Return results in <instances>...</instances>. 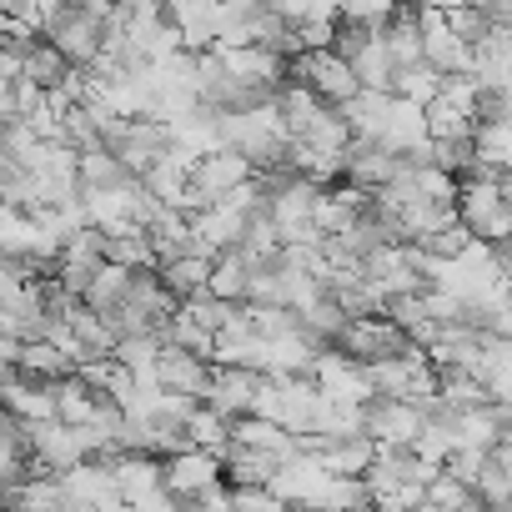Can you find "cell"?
Listing matches in <instances>:
<instances>
[{"instance_id":"7a4b0ae2","label":"cell","mask_w":512,"mask_h":512,"mask_svg":"<svg viewBox=\"0 0 512 512\" xmlns=\"http://www.w3.org/2000/svg\"><path fill=\"white\" fill-rule=\"evenodd\" d=\"M457 216L477 241H492V246L512 241V201L502 196V176L492 171H467L457 181Z\"/></svg>"},{"instance_id":"8fae6325","label":"cell","mask_w":512,"mask_h":512,"mask_svg":"<svg viewBox=\"0 0 512 512\" xmlns=\"http://www.w3.org/2000/svg\"><path fill=\"white\" fill-rule=\"evenodd\" d=\"M216 482H226V462H221V452H211V447H176L171 457H166V487H171V497L176 502H196L206 487H216Z\"/></svg>"},{"instance_id":"83f0119b","label":"cell","mask_w":512,"mask_h":512,"mask_svg":"<svg viewBox=\"0 0 512 512\" xmlns=\"http://www.w3.org/2000/svg\"><path fill=\"white\" fill-rule=\"evenodd\" d=\"M427 507H452V512H457V507H482V497H477L472 482H462L457 472L442 467V472L427 482Z\"/></svg>"},{"instance_id":"9a60e30c","label":"cell","mask_w":512,"mask_h":512,"mask_svg":"<svg viewBox=\"0 0 512 512\" xmlns=\"http://www.w3.org/2000/svg\"><path fill=\"white\" fill-rule=\"evenodd\" d=\"M61 487H66V507H121L111 457H81L76 467L61 472Z\"/></svg>"},{"instance_id":"30bf717a","label":"cell","mask_w":512,"mask_h":512,"mask_svg":"<svg viewBox=\"0 0 512 512\" xmlns=\"http://www.w3.org/2000/svg\"><path fill=\"white\" fill-rule=\"evenodd\" d=\"M377 141L407 161H432V126H427V106L407 101V96H392L387 106V121L377 131Z\"/></svg>"},{"instance_id":"52a82bcc","label":"cell","mask_w":512,"mask_h":512,"mask_svg":"<svg viewBox=\"0 0 512 512\" xmlns=\"http://www.w3.org/2000/svg\"><path fill=\"white\" fill-rule=\"evenodd\" d=\"M427 422V407L422 402H407V397H372L362 407V432L377 442V447H412L417 432Z\"/></svg>"},{"instance_id":"ffe728a7","label":"cell","mask_w":512,"mask_h":512,"mask_svg":"<svg viewBox=\"0 0 512 512\" xmlns=\"http://www.w3.org/2000/svg\"><path fill=\"white\" fill-rule=\"evenodd\" d=\"M101 402H106V392H96L81 372H66V377H56V417L61 422H71V427H86L96 412H101Z\"/></svg>"},{"instance_id":"cb8c5ba5","label":"cell","mask_w":512,"mask_h":512,"mask_svg":"<svg viewBox=\"0 0 512 512\" xmlns=\"http://www.w3.org/2000/svg\"><path fill=\"white\" fill-rule=\"evenodd\" d=\"M186 442H191V447L226 452V447H231V417L216 412L211 402H196V407L186 412Z\"/></svg>"},{"instance_id":"2e32d148","label":"cell","mask_w":512,"mask_h":512,"mask_svg":"<svg viewBox=\"0 0 512 512\" xmlns=\"http://www.w3.org/2000/svg\"><path fill=\"white\" fill-rule=\"evenodd\" d=\"M166 16L181 31V46L186 51H211L221 41L226 6H221V0H166Z\"/></svg>"},{"instance_id":"4dcf8cb0","label":"cell","mask_w":512,"mask_h":512,"mask_svg":"<svg viewBox=\"0 0 512 512\" xmlns=\"http://www.w3.org/2000/svg\"><path fill=\"white\" fill-rule=\"evenodd\" d=\"M0 81H6V86L21 81V46L16 41H0Z\"/></svg>"},{"instance_id":"d6a6232c","label":"cell","mask_w":512,"mask_h":512,"mask_svg":"<svg viewBox=\"0 0 512 512\" xmlns=\"http://www.w3.org/2000/svg\"><path fill=\"white\" fill-rule=\"evenodd\" d=\"M422 6H437V11H457V6H467V0H422Z\"/></svg>"},{"instance_id":"484cf974","label":"cell","mask_w":512,"mask_h":512,"mask_svg":"<svg viewBox=\"0 0 512 512\" xmlns=\"http://www.w3.org/2000/svg\"><path fill=\"white\" fill-rule=\"evenodd\" d=\"M106 256L121 267H156V246H151V231L146 226H121V231H106Z\"/></svg>"},{"instance_id":"4316f807","label":"cell","mask_w":512,"mask_h":512,"mask_svg":"<svg viewBox=\"0 0 512 512\" xmlns=\"http://www.w3.org/2000/svg\"><path fill=\"white\" fill-rule=\"evenodd\" d=\"M437 91H442V71L427 66V61L397 66V76H392V96H407V101H417V106H427Z\"/></svg>"},{"instance_id":"d6986e66","label":"cell","mask_w":512,"mask_h":512,"mask_svg":"<svg viewBox=\"0 0 512 512\" xmlns=\"http://www.w3.org/2000/svg\"><path fill=\"white\" fill-rule=\"evenodd\" d=\"M66 76H71V61H66L46 36H31V41L21 46V81H31V86H41V91H56Z\"/></svg>"},{"instance_id":"4fadbf2b","label":"cell","mask_w":512,"mask_h":512,"mask_svg":"<svg viewBox=\"0 0 512 512\" xmlns=\"http://www.w3.org/2000/svg\"><path fill=\"white\" fill-rule=\"evenodd\" d=\"M272 487L287 497V507H292V502H312V507H322V497H327V487H332V467H327L312 447H297L292 457L277 462Z\"/></svg>"},{"instance_id":"8992f818","label":"cell","mask_w":512,"mask_h":512,"mask_svg":"<svg viewBox=\"0 0 512 512\" xmlns=\"http://www.w3.org/2000/svg\"><path fill=\"white\" fill-rule=\"evenodd\" d=\"M312 382L322 387L327 402H347V407H367L377 392H372V377H367V362L347 357L342 347H322L317 362H312Z\"/></svg>"},{"instance_id":"5bb4252c","label":"cell","mask_w":512,"mask_h":512,"mask_svg":"<svg viewBox=\"0 0 512 512\" xmlns=\"http://www.w3.org/2000/svg\"><path fill=\"white\" fill-rule=\"evenodd\" d=\"M246 216H251V211H241V206L226 201V196L196 206V211H191V246L206 251V256H216V251H226V246H241Z\"/></svg>"},{"instance_id":"ac0fdd59","label":"cell","mask_w":512,"mask_h":512,"mask_svg":"<svg viewBox=\"0 0 512 512\" xmlns=\"http://www.w3.org/2000/svg\"><path fill=\"white\" fill-rule=\"evenodd\" d=\"M256 256H246L241 246H226V251H216L211 256V292L216 297H226V302H251V282H256Z\"/></svg>"},{"instance_id":"d4e9b609","label":"cell","mask_w":512,"mask_h":512,"mask_svg":"<svg viewBox=\"0 0 512 512\" xmlns=\"http://www.w3.org/2000/svg\"><path fill=\"white\" fill-rule=\"evenodd\" d=\"M21 372L26 377H41V382H56V377L76 372V362L51 337H31V342H21Z\"/></svg>"},{"instance_id":"ba28073f","label":"cell","mask_w":512,"mask_h":512,"mask_svg":"<svg viewBox=\"0 0 512 512\" xmlns=\"http://www.w3.org/2000/svg\"><path fill=\"white\" fill-rule=\"evenodd\" d=\"M26 447H31V467H46V472H66V467H76L81 457H91L81 427H71V422H61V417H36V422H26Z\"/></svg>"},{"instance_id":"6da1fadb","label":"cell","mask_w":512,"mask_h":512,"mask_svg":"<svg viewBox=\"0 0 512 512\" xmlns=\"http://www.w3.org/2000/svg\"><path fill=\"white\" fill-rule=\"evenodd\" d=\"M106 11L111 0H56L41 36L71 61V66H96L106 51Z\"/></svg>"},{"instance_id":"7c38bea8","label":"cell","mask_w":512,"mask_h":512,"mask_svg":"<svg viewBox=\"0 0 512 512\" xmlns=\"http://www.w3.org/2000/svg\"><path fill=\"white\" fill-rule=\"evenodd\" d=\"M156 387L176 392V397H191V402H206L211 357H201L191 347H176V342H161V352H156Z\"/></svg>"},{"instance_id":"5b68a950","label":"cell","mask_w":512,"mask_h":512,"mask_svg":"<svg viewBox=\"0 0 512 512\" xmlns=\"http://www.w3.org/2000/svg\"><path fill=\"white\" fill-rule=\"evenodd\" d=\"M332 347H342L357 362H382V357H397L402 347H412V337L387 312H362V317H347L342 322V332H337Z\"/></svg>"},{"instance_id":"9c48e42d","label":"cell","mask_w":512,"mask_h":512,"mask_svg":"<svg viewBox=\"0 0 512 512\" xmlns=\"http://www.w3.org/2000/svg\"><path fill=\"white\" fill-rule=\"evenodd\" d=\"M417 31H422V61L437 66L442 76H462L472 71V46L452 31L447 11L437 6H417Z\"/></svg>"},{"instance_id":"1f68e13d","label":"cell","mask_w":512,"mask_h":512,"mask_svg":"<svg viewBox=\"0 0 512 512\" xmlns=\"http://www.w3.org/2000/svg\"><path fill=\"white\" fill-rule=\"evenodd\" d=\"M16 116V86H6V81H0V126H6Z\"/></svg>"},{"instance_id":"f1b7e54d","label":"cell","mask_w":512,"mask_h":512,"mask_svg":"<svg viewBox=\"0 0 512 512\" xmlns=\"http://www.w3.org/2000/svg\"><path fill=\"white\" fill-rule=\"evenodd\" d=\"M131 171L116 161V151L111 146H91V151H81V186H111V181H126Z\"/></svg>"},{"instance_id":"7402d4cb","label":"cell","mask_w":512,"mask_h":512,"mask_svg":"<svg viewBox=\"0 0 512 512\" xmlns=\"http://www.w3.org/2000/svg\"><path fill=\"white\" fill-rule=\"evenodd\" d=\"M221 462H226V482L241 487V482H272V472H277L282 457H272V452H262V447H246V442H231V447L221 452Z\"/></svg>"},{"instance_id":"44dd1931","label":"cell","mask_w":512,"mask_h":512,"mask_svg":"<svg viewBox=\"0 0 512 512\" xmlns=\"http://www.w3.org/2000/svg\"><path fill=\"white\" fill-rule=\"evenodd\" d=\"M156 272H161V282L171 287V297L181 302V297H191V292H206V282H211V256L191 246V251H181V256H166Z\"/></svg>"},{"instance_id":"277c9868","label":"cell","mask_w":512,"mask_h":512,"mask_svg":"<svg viewBox=\"0 0 512 512\" xmlns=\"http://www.w3.org/2000/svg\"><path fill=\"white\" fill-rule=\"evenodd\" d=\"M337 51L352 61L357 81L367 91H392V76H397V61H392V46L382 31H367V26H337Z\"/></svg>"},{"instance_id":"3957f363","label":"cell","mask_w":512,"mask_h":512,"mask_svg":"<svg viewBox=\"0 0 512 512\" xmlns=\"http://www.w3.org/2000/svg\"><path fill=\"white\" fill-rule=\"evenodd\" d=\"M292 81L312 86L327 106H342V101H352V96L362 91V81H357L352 61H347L337 46H312V51H297V56H292Z\"/></svg>"},{"instance_id":"f546056e","label":"cell","mask_w":512,"mask_h":512,"mask_svg":"<svg viewBox=\"0 0 512 512\" xmlns=\"http://www.w3.org/2000/svg\"><path fill=\"white\" fill-rule=\"evenodd\" d=\"M402 6L397 0H342V21L347 26H367V31H382Z\"/></svg>"},{"instance_id":"603a6c76","label":"cell","mask_w":512,"mask_h":512,"mask_svg":"<svg viewBox=\"0 0 512 512\" xmlns=\"http://www.w3.org/2000/svg\"><path fill=\"white\" fill-rule=\"evenodd\" d=\"M387 106H392V91H367V86H362L352 101H342V116H347L352 136L377 141V131H382V121H387Z\"/></svg>"},{"instance_id":"e0dca14e","label":"cell","mask_w":512,"mask_h":512,"mask_svg":"<svg viewBox=\"0 0 512 512\" xmlns=\"http://www.w3.org/2000/svg\"><path fill=\"white\" fill-rule=\"evenodd\" d=\"M267 372L256 367H231V362H211V387H206V402L226 417H246L256 407V387H262Z\"/></svg>"}]
</instances>
